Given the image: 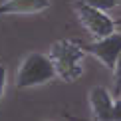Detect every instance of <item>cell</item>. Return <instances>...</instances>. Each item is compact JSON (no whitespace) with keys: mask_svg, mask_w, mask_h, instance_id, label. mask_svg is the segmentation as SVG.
Segmentation results:
<instances>
[{"mask_svg":"<svg viewBox=\"0 0 121 121\" xmlns=\"http://www.w3.org/2000/svg\"><path fill=\"white\" fill-rule=\"evenodd\" d=\"M54 78H56V68L52 58L42 52H30L16 69L14 83L18 89H30L52 82Z\"/></svg>","mask_w":121,"mask_h":121,"instance_id":"1","label":"cell"},{"mask_svg":"<svg viewBox=\"0 0 121 121\" xmlns=\"http://www.w3.org/2000/svg\"><path fill=\"white\" fill-rule=\"evenodd\" d=\"M48 56L54 62L56 75H60L65 82H75L83 73L82 62L85 56V50L73 40H58Z\"/></svg>","mask_w":121,"mask_h":121,"instance_id":"2","label":"cell"},{"mask_svg":"<svg viewBox=\"0 0 121 121\" xmlns=\"http://www.w3.org/2000/svg\"><path fill=\"white\" fill-rule=\"evenodd\" d=\"M73 12H75V16H78L79 24H82L93 38H101V36L111 34L115 30V22L107 16V12H103V10H99V8H93V6H89V4L82 2V0L73 2Z\"/></svg>","mask_w":121,"mask_h":121,"instance_id":"3","label":"cell"},{"mask_svg":"<svg viewBox=\"0 0 121 121\" xmlns=\"http://www.w3.org/2000/svg\"><path fill=\"white\" fill-rule=\"evenodd\" d=\"M83 50L87 54H91L93 58H97L107 69L113 72L115 64H117V60L121 56V34L113 30L111 34H105L101 38H95V42L87 44Z\"/></svg>","mask_w":121,"mask_h":121,"instance_id":"4","label":"cell"},{"mask_svg":"<svg viewBox=\"0 0 121 121\" xmlns=\"http://www.w3.org/2000/svg\"><path fill=\"white\" fill-rule=\"evenodd\" d=\"M89 107H91V117L99 121H111L113 111V95L103 85H95L89 89Z\"/></svg>","mask_w":121,"mask_h":121,"instance_id":"5","label":"cell"},{"mask_svg":"<svg viewBox=\"0 0 121 121\" xmlns=\"http://www.w3.org/2000/svg\"><path fill=\"white\" fill-rule=\"evenodd\" d=\"M50 0H4L0 2V16H28L40 14L50 8Z\"/></svg>","mask_w":121,"mask_h":121,"instance_id":"6","label":"cell"},{"mask_svg":"<svg viewBox=\"0 0 121 121\" xmlns=\"http://www.w3.org/2000/svg\"><path fill=\"white\" fill-rule=\"evenodd\" d=\"M82 2L89 4V6H93V8H99V10H103V12H109V10L119 6L121 0H82Z\"/></svg>","mask_w":121,"mask_h":121,"instance_id":"7","label":"cell"},{"mask_svg":"<svg viewBox=\"0 0 121 121\" xmlns=\"http://www.w3.org/2000/svg\"><path fill=\"white\" fill-rule=\"evenodd\" d=\"M113 78H115V95H121V56L113 68Z\"/></svg>","mask_w":121,"mask_h":121,"instance_id":"8","label":"cell"},{"mask_svg":"<svg viewBox=\"0 0 121 121\" xmlns=\"http://www.w3.org/2000/svg\"><path fill=\"white\" fill-rule=\"evenodd\" d=\"M6 79H8V72H6V65L0 64V101L4 97V91H6Z\"/></svg>","mask_w":121,"mask_h":121,"instance_id":"9","label":"cell"},{"mask_svg":"<svg viewBox=\"0 0 121 121\" xmlns=\"http://www.w3.org/2000/svg\"><path fill=\"white\" fill-rule=\"evenodd\" d=\"M111 121H121V97L113 99V111H111Z\"/></svg>","mask_w":121,"mask_h":121,"instance_id":"10","label":"cell"}]
</instances>
